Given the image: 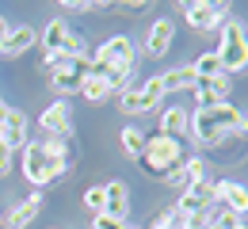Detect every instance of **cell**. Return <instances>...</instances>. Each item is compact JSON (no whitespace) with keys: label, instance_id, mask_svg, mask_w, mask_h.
<instances>
[{"label":"cell","instance_id":"1","mask_svg":"<svg viewBox=\"0 0 248 229\" xmlns=\"http://www.w3.org/2000/svg\"><path fill=\"white\" fill-rule=\"evenodd\" d=\"M187 134L199 141V145H217L225 137H248V115H241L229 99L217 103V107H195L191 111V122H187Z\"/></svg>","mask_w":248,"mask_h":229},{"label":"cell","instance_id":"2","mask_svg":"<svg viewBox=\"0 0 248 229\" xmlns=\"http://www.w3.org/2000/svg\"><path fill=\"white\" fill-rule=\"evenodd\" d=\"M214 54H217V61H221V73H245V69H248V34H245V23L225 19Z\"/></svg>","mask_w":248,"mask_h":229},{"label":"cell","instance_id":"3","mask_svg":"<svg viewBox=\"0 0 248 229\" xmlns=\"http://www.w3.org/2000/svg\"><path fill=\"white\" fill-rule=\"evenodd\" d=\"M65 168H69V161H62V157H50L42 141H27V149H23V176L31 180L34 187H46V183L62 180Z\"/></svg>","mask_w":248,"mask_h":229},{"label":"cell","instance_id":"4","mask_svg":"<svg viewBox=\"0 0 248 229\" xmlns=\"http://www.w3.org/2000/svg\"><path fill=\"white\" fill-rule=\"evenodd\" d=\"M184 141H176V137H164V134H156L145 141V153H141V164L153 172V176H172L180 164H184Z\"/></svg>","mask_w":248,"mask_h":229},{"label":"cell","instance_id":"5","mask_svg":"<svg viewBox=\"0 0 248 229\" xmlns=\"http://www.w3.org/2000/svg\"><path fill=\"white\" fill-rule=\"evenodd\" d=\"M164 99V88H160V76H149V80H138V84H126L119 92V111L123 115H145V111H156Z\"/></svg>","mask_w":248,"mask_h":229},{"label":"cell","instance_id":"6","mask_svg":"<svg viewBox=\"0 0 248 229\" xmlns=\"http://www.w3.org/2000/svg\"><path fill=\"white\" fill-rule=\"evenodd\" d=\"M38 42L46 46V54H73V58H88V42L73 31L65 19H50L46 31L38 34Z\"/></svg>","mask_w":248,"mask_h":229},{"label":"cell","instance_id":"7","mask_svg":"<svg viewBox=\"0 0 248 229\" xmlns=\"http://www.w3.org/2000/svg\"><path fill=\"white\" fill-rule=\"evenodd\" d=\"M95 61H103L107 69H119V73H134V61H138V50H134V42L126 38V34H115V38H107L99 50L92 54Z\"/></svg>","mask_w":248,"mask_h":229},{"label":"cell","instance_id":"8","mask_svg":"<svg viewBox=\"0 0 248 229\" xmlns=\"http://www.w3.org/2000/svg\"><path fill=\"white\" fill-rule=\"evenodd\" d=\"M184 19L195 31H214L229 19V4H210V0H191L184 4Z\"/></svg>","mask_w":248,"mask_h":229},{"label":"cell","instance_id":"9","mask_svg":"<svg viewBox=\"0 0 248 229\" xmlns=\"http://www.w3.org/2000/svg\"><path fill=\"white\" fill-rule=\"evenodd\" d=\"M210 206H214V183H210V180H202V183L187 187L172 210H176V214H184V218H202V214H210Z\"/></svg>","mask_w":248,"mask_h":229},{"label":"cell","instance_id":"10","mask_svg":"<svg viewBox=\"0 0 248 229\" xmlns=\"http://www.w3.org/2000/svg\"><path fill=\"white\" fill-rule=\"evenodd\" d=\"M0 137H4L8 153H23L27 149V115L16 111V107H8V115L0 122Z\"/></svg>","mask_w":248,"mask_h":229},{"label":"cell","instance_id":"11","mask_svg":"<svg viewBox=\"0 0 248 229\" xmlns=\"http://www.w3.org/2000/svg\"><path fill=\"white\" fill-rule=\"evenodd\" d=\"M172 42H176V23L160 15L153 27H149V34H145V54L149 58H164L172 50Z\"/></svg>","mask_w":248,"mask_h":229},{"label":"cell","instance_id":"12","mask_svg":"<svg viewBox=\"0 0 248 229\" xmlns=\"http://www.w3.org/2000/svg\"><path fill=\"white\" fill-rule=\"evenodd\" d=\"M42 130L54 134V137H69V130H73V111H69V103L65 99H54L46 111H42Z\"/></svg>","mask_w":248,"mask_h":229},{"label":"cell","instance_id":"13","mask_svg":"<svg viewBox=\"0 0 248 229\" xmlns=\"http://www.w3.org/2000/svg\"><path fill=\"white\" fill-rule=\"evenodd\" d=\"M214 198L221 202V210H233V214H248V187L245 183H233V180H221L214 183Z\"/></svg>","mask_w":248,"mask_h":229},{"label":"cell","instance_id":"14","mask_svg":"<svg viewBox=\"0 0 248 229\" xmlns=\"http://www.w3.org/2000/svg\"><path fill=\"white\" fill-rule=\"evenodd\" d=\"M38 42L34 27H12L0 42V58H19V54H31V46Z\"/></svg>","mask_w":248,"mask_h":229},{"label":"cell","instance_id":"15","mask_svg":"<svg viewBox=\"0 0 248 229\" xmlns=\"http://www.w3.org/2000/svg\"><path fill=\"white\" fill-rule=\"evenodd\" d=\"M202 180H206V161H202V157H191V161H184L172 176H164V183H172V187H180V191L202 183Z\"/></svg>","mask_w":248,"mask_h":229},{"label":"cell","instance_id":"16","mask_svg":"<svg viewBox=\"0 0 248 229\" xmlns=\"http://www.w3.org/2000/svg\"><path fill=\"white\" fill-rule=\"evenodd\" d=\"M225 96H229V76H225V73L214 76V80H199V84H195V103H199V111L225 103Z\"/></svg>","mask_w":248,"mask_h":229},{"label":"cell","instance_id":"17","mask_svg":"<svg viewBox=\"0 0 248 229\" xmlns=\"http://www.w3.org/2000/svg\"><path fill=\"white\" fill-rule=\"evenodd\" d=\"M38 210H42V195H38V191H31L23 202H16V210L8 214V229H27L34 218H38Z\"/></svg>","mask_w":248,"mask_h":229},{"label":"cell","instance_id":"18","mask_svg":"<svg viewBox=\"0 0 248 229\" xmlns=\"http://www.w3.org/2000/svg\"><path fill=\"white\" fill-rule=\"evenodd\" d=\"M187 122H191V115H187L184 107H164V115H160V134H164V137H176V141H184Z\"/></svg>","mask_w":248,"mask_h":229},{"label":"cell","instance_id":"19","mask_svg":"<svg viewBox=\"0 0 248 229\" xmlns=\"http://www.w3.org/2000/svg\"><path fill=\"white\" fill-rule=\"evenodd\" d=\"M199 84V76H195V69L184 65V69H168L164 76H160V88H164V96L168 92H184V88H195Z\"/></svg>","mask_w":248,"mask_h":229},{"label":"cell","instance_id":"20","mask_svg":"<svg viewBox=\"0 0 248 229\" xmlns=\"http://www.w3.org/2000/svg\"><path fill=\"white\" fill-rule=\"evenodd\" d=\"M103 214H111V218H123L126 222V183H107L103 187Z\"/></svg>","mask_w":248,"mask_h":229},{"label":"cell","instance_id":"21","mask_svg":"<svg viewBox=\"0 0 248 229\" xmlns=\"http://www.w3.org/2000/svg\"><path fill=\"white\" fill-rule=\"evenodd\" d=\"M119 141H123V153L126 157H134V161H141V153H145V141H149V134L138 130V126H126L119 134Z\"/></svg>","mask_w":248,"mask_h":229},{"label":"cell","instance_id":"22","mask_svg":"<svg viewBox=\"0 0 248 229\" xmlns=\"http://www.w3.org/2000/svg\"><path fill=\"white\" fill-rule=\"evenodd\" d=\"M80 84H84V76H77V73H50V88L58 92V96H80Z\"/></svg>","mask_w":248,"mask_h":229},{"label":"cell","instance_id":"23","mask_svg":"<svg viewBox=\"0 0 248 229\" xmlns=\"http://www.w3.org/2000/svg\"><path fill=\"white\" fill-rule=\"evenodd\" d=\"M80 96L88 99V103H103L107 96H115V88H111L103 76H84V84H80Z\"/></svg>","mask_w":248,"mask_h":229},{"label":"cell","instance_id":"24","mask_svg":"<svg viewBox=\"0 0 248 229\" xmlns=\"http://www.w3.org/2000/svg\"><path fill=\"white\" fill-rule=\"evenodd\" d=\"M191 69H195V76H199V80H214V76H221V61H217V54H214V50L199 54Z\"/></svg>","mask_w":248,"mask_h":229},{"label":"cell","instance_id":"25","mask_svg":"<svg viewBox=\"0 0 248 229\" xmlns=\"http://www.w3.org/2000/svg\"><path fill=\"white\" fill-rule=\"evenodd\" d=\"M210 229H245V218L233 210H217V214H210Z\"/></svg>","mask_w":248,"mask_h":229},{"label":"cell","instance_id":"26","mask_svg":"<svg viewBox=\"0 0 248 229\" xmlns=\"http://www.w3.org/2000/svg\"><path fill=\"white\" fill-rule=\"evenodd\" d=\"M153 229H187V218L176 214V210H164V214L153 222Z\"/></svg>","mask_w":248,"mask_h":229},{"label":"cell","instance_id":"27","mask_svg":"<svg viewBox=\"0 0 248 229\" xmlns=\"http://www.w3.org/2000/svg\"><path fill=\"white\" fill-rule=\"evenodd\" d=\"M84 206L92 210V218L103 214V187H88V191H84Z\"/></svg>","mask_w":248,"mask_h":229},{"label":"cell","instance_id":"28","mask_svg":"<svg viewBox=\"0 0 248 229\" xmlns=\"http://www.w3.org/2000/svg\"><path fill=\"white\" fill-rule=\"evenodd\" d=\"M92 229H126V222H123V218H111V214H95Z\"/></svg>","mask_w":248,"mask_h":229},{"label":"cell","instance_id":"29","mask_svg":"<svg viewBox=\"0 0 248 229\" xmlns=\"http://www.w3.org/2000/svg\"><path fill=\"white\" fill-rule=\"evenodd\" d=\"M8 168H12V153H8V145L0 137V176H8Z\"/></svg>","mask_w":248,"mask_h":229},{"label":"cell","instance_id":"30","mask_svg":"<svg viewBox=\"0 0 248 229\" xmlns=\"http://www.w3.org/2000/svg\"><path fill=\"white\" fill-rule=\"evenodd\" d=\"M12 31V27H8V23H4V15H0V42H4V34Z\"/></svg>","mask_w":248,"mask_h":229},{"label":"cell","instance_id":"31","mask_svg":"<svg viewBox=\"0 0 248 229\" xmlns=\"http://www.w3.org/2000/svg\"><path fill=\"white\" fill-rule=\"evenodd\" d=\"M4 115H8V103H4V96H0V122H4Z\"/></svg>","mask_w":248,"mask_h":229},{"label":"cell","instance_id":"32","mask_svg":"<svg viewBox=\"0 0 248 229\" xmlns=\"http://www.w3.org/2000/svg\"><path fill=\"white\" fill-rule=\"evenodd\" d=\"M126 229H141V226H126Z\"/></svg>","mask_w":248,"mask_h":229}]
</instances>
